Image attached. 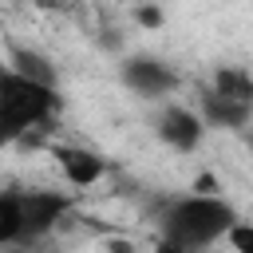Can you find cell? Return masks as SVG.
Listing matches in <instances>:
<instances>
[{
	"label": "cell",
	"instance_id": "obj_11",
	"mask_svg": "<svg viewBox=\"0 0 253 253\" xmlns=\"http://www.w3.org/2000/svg\"><path fill=\"white\" fill-rule=\"evenodd\" d=\"M225 241H229L233 253H253V221H237V225L225 233Z\"/></svg>",
	"mask_w": 253,
	"mask_h": 253
},
{
	"label": "cell",
	"instance_id": "obj_10",
	"mask_svg": "<svg viewBox=\"0 0 253 253\" xmlns=\"http://www.w3.org/2000/svg\"><path fill=\"white\" fill-rule=\"evenodd\" d=\"M213 91L225 95V99H233V103L253 107V75L241 71V67H217V75H213Z\"/></svg>",
	"mask_w": 253,
	"mask_h": 253
},
{
	"label": "cell",
	"instance_id": "obj_8",
	"mask_svg": "<svg viewBox=\"0 0 253 253\" xmlns=\"http://www.w3.org/2000/svg\"><path fill=\"white\" fill-rule=\"evenodd\" d=\"M8 67L20 71L24 79H36V83L55 87V67H51L40 51H32V47H8Z\"/></svg>",
	"mask_w": 253,
	"mask_h": 253
},
{
	"label": "cell",
	"instance_id": "obj_15",
	"mask_svg": "<svg viewBox=\"0 0 253 253\" xmlns=\"http://www.w3.org/2000/svg\"><path fill=\"white\" fill-rule=\"evenodd\" d=\"M154 253H186V249H182V245H174V241H166V237H162V241H158V249H154Z\"/></svg>",
	"mask_w": 253,
	"mask_h": 253
},
{
	"label": "cell",
	"instance_id": "obj_5",
	"mask_svg": "<svg viewBox=\"0 0 253 253\" xmlns=\"http://www.w3.org/2000/svg\"><path fill=\"white\" fill-rule=\"evenodd\" d=\"M202 134H206L202 115H194V111H186V107H166L162 119H158V138L170 142V146L182 150V154H190V150L202 142Z\"/></svg>",
	"mask_w": 253,
	"mask_h": 253
},
{
	"label": "cell",
	"instance_id": "obj_7",
	"mask_svg": "<svg viewBox=\"0 0 253 253\" xmlns=\"http://www.w3.org/2000/svg\"><path fill=\"white\" fill-rule=\"evenodd\" d=\"M249 115H253V107H245V103H233V99L217 95L213 87H210V91H202V119H206L210 126L237 130V126H245V123H249Z\"/></svg>",
	"mask_w": 253,
	"mask_h": 253
},
{
	"label": "cell",
	"instance_id": "obj_13",
	"mask_svg": "<svg viewBox=\"0 0 253 253\" xmlns=\"http://www.w3.org/2000/svg\"><path fill=\"white\" fill-rule=\"evenodd\" d=\"M213 190H217V182H213V178H210V174H202V178H198V182H194V194H206V198H217V194H213Z\"/></svg>",
	"mask_w": 253,
	"mask_h": 253
},
{
	"label": "cell",
	"instance_id": "obj_1",
	"mask_svg": "<svg viewBox=\"0 0 253 253\" xmlns=\"http://www.w3.org/2000/svg\"><path fill=\"white\" fill-rule=\"evenodd\" d=\"M162 237L182 245L186 253H202L206 245H213L217 237H225L237 225V213L229 202L221 198H206V194H190L178 202H166L158 213Z\"/></svg>",
	"mask_w": 253,
	"mask_h": 253
},
{
	"label": "cell",
	"instance_id": "obj_4",
	"mask_svg": "<svg viewBox=\"0 0 253 253\" xmlns=\"http://www.w3.org/2000/svg\"><path fill=\"white\" fill-rule=\"evenodd\" d=\"M67 210H71L67 194H55V190H32V194H24V237H43Z\"/></svg>",
	"mask_w": 253,
	"mask_h": 253
},
{
	"label": "cell",
	"instance_id": "obj_16",
	"mask_svg": "<svg viewBox=\"0 0 253 253\" xmlns=\"http://www.w3.org/2000/svg\"><path fill=\"white\" fill-rule=\"evenodd\" d=\"M12 253H24V249H12Z\"/></svg>",
	"mask_w": 253,
	"mask_h": 253
},
{
	"label": "cell",
	"instance_id": "obj_12",
	"mask_svg": "<svg viewBox=\"0 0 253 253\" xmlns=\"http://www.w3.org/2000/svg\"><path fill=\"white\" fill-rule=\"evenodd\" d=\"M134 20H138L142 28H162V20H166V16H162V8H158V4H138V8H134Z\"/></svg>",
	"mask_w": 253,
	"mask_h": 253
},
{
	"label": "cell",
	"instance_id": "obj_6",
	"mask_svg": "<svg viewBox=\"0 0 253 253\" xmlns=\"http://www.w3.org/2000/svg\"><path fill=\"white\" fill-rule=\"evenodd\" d=\"M55 158H59V170L71 186H95L107 174V162L83 146H55Z\"/></svg>",
	"mask_w": 253,
	"mask_h": 253
},
{
	"label": "cell",
	"instance_id": "obj_14",
	"mask_svg": "<svg viewBox=\"0 0 253 253\" xmlns=\"http://www.w3.org/2000/svg\"><path fill=\"white\" fill-rule=\"evenodd\" d=\"M107 249H111V253H134L130 241H107Z\"/></svg>",
	"mask_w": 253,
	"mask_h": 253
},
{
	"label": "cell",
	"instance_id": "obj_17",
	"mask_svg": "<svg viewBox=\"0 0 253 253\" xmlns=\"http://www.w3.org/2000/svg\"><path fill=\"white\" fill-rule=\"evenodd\" d=\"M249 146H253V134H249Z\"/></svg>",
	"mask_w": 253,
	"mask_h": 253
},
{
	"label": "cell",
	"instance_id": "obj_9",
	"mask_svg": "<svg viewBox=\"0 0 253 253\" xmlns=\"http://www.w3.org/2000/svg\"><path fill=\"white\" fill-rule=\"evenodd\" d=\"M0 241L4 245L24 241V194L20 190H8L0 198Z\"/></svg>",
	"mask_w": 253,
	"mask_h": 253
},
{
	"label": "cell",
	"instance_id": "obj_2",
	"mask_svg": "<svg viewBox=\"0 0 253 253\" xmlns=\"http://www.w3.org/2000/svg\"><path fill=\"white\" fill-rule=\"evenodd\" d=\"M59 111V95L55 87L47 83H36V79H24L20 71H4L0 79V130L8 142H20L24 134L47 126Z\"/></svg>",
	"mask_w": 253,
	"mask_h": 253
},
{
	"label": "cell",
	"instance_id": "obj_3",
	"mask_svg": "<svg viewBox=\"0 0 253 253\" xmlns=\"http://www.w3.org/2000/svg\"><path fill=\"white\" fill-rule=\"evenodd\" d=\"M123 83L138 95H170L178 87V75L162 63V59H150V55H134L123 63Z\"/></svg>",
	"mask_w": 253,
	"mask_h": 253
}]
</instances>
